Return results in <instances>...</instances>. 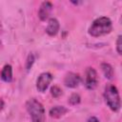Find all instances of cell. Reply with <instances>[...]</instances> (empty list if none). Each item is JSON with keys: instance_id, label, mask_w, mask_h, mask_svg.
I'll return each instance as SVG.
<instances>
[{"instance_id": "30bf717a", "label": "cell", "mask_w": 122, "mask_h": 122, "mask_svg": "<svg viewBox=\"0 0 122 122\" xmlns=\"http://www.w3.org/2000/svg\"><path fill=\"white\" fill-rule=\"evenodd\" d=\"M1 79L4 82L10 83L12 80V68L10 65H5L4 68L1 71Z\"/></svg>"}, {"instance_id": "4fadbf2b", "label": "cell", "mask_w": 122, "mask_h": 122, "mask_svg": "<svg viewBox=\"0 0 122 122\" xmlns=\"http://www.w3.org/2000/svg\"><path fill=\"white\" fill-rule=\"evenodd\" d=\"M51 94L53 97L57 98V97H59V96L62 94V90H61L58 86L54 85V86H52V87L51 88Z\"/></svg>"}, {"instance_id": "52a82bcc", "label": "cell", "mask_w": 122, "mask_h": 122, "mask_svg": "<svg viewBox=\"0 0 122 122\" xmlns=\"http://www.w3.org/2000/svg\"><path fill=\"white\" fill-rule=\"evenodd\" d=\"M81 82V77L75 72H69L64 78V84L69 88H76Z\"/></svg>"}, {"instance_id": "7a4b0ae2", "label": "cell", "mask_w": 122, "mask_h": 122, "mask_svg": "<svg viewBox=\"0 0 122 122\" xmlns=\"http://www.w3.org/2000/svg\"><path fill=\"white\" fill-rule=\"evenodd\" d=\"M104 99L109 106V108L113 112H118L121 107V101H120V95L118 92L117 88L114 85L109 84L105 87L104 93H103Z\"/></svg>"}, {"instance_id": "5bb4252c", "label": "cell", "mask_w": 122, "mask_h": 122, "mask_svg": "<svg viewBox=\"0 0 122 122\" xmlns=\"http://www.w3.org/2000/svg\"><path fill=\"white\" fill-rule=\"evenodd\" d=\"M33 62H34V56H33V54H32V53H30V54H29V56H28V58H27V62H26V69H27V70H30V69L31 68V66H32Z\"/></svg>"}, {"instance_id": "8992f818", "label": "cell", "mask_w": 122, "mask_h": 122, "mask_svg": "<svg viewBox=\"0 0 122 122\" xmlns=\"http://www.w3.org/2000/svg\"><path fill=\"white\" fill-rule=\"evenodd\" d=\"M52 4L49 1H45L40 5V8L38 10V17L40 18L41 21H45L46 19L49 18L51 10H52Z\"/></svg>"}, {"instance_id": "9c48e42d", "label": "cell", "mask_w": 122, "mask_h": 122, "mask_svg": "<svg viewBox=\"0 0 122 122\" xmlns=\"http://www.w3.org/2000/svg\"><path fill=\"white\" fill-rule=\"evenodd\" d=\"M68 112V109L64 106H55L50 110V116L52 118H60L65 113Z\"/></svg>"}, {"instance_id": "9a60e30c", "label": "cell", "mask_w": 122, "mask_h": 122, "mask_svg": "<svg viewBox=\"0 0 122 122\" xmlns=\"http://www.w3.org/2000/svg\"><path fill=\"white\" fill-rule=\"evenodd\" d=\"M116 51L118 54L122 53V36L121 35H118L116 40Z\"/></svg>"}, {"instance_id": "e0dca14e", "label": "cell", "mask_w": 122, "mask_h": 122, "mask_svg": "<svg viewBox=\"0 0 122 122\" xmlns=\"http://www.w3.org/2000/svg\"><path fill=\"white\" fill-rule=\"evenodd\" d=\"M3 106H4V102H3V100H1V99H0V111L2 110Z\"/></svg>"}, {"instance_id": "6da1fadb", "label": "cell", "mask_w": 122, "mask_h": 122, "mask_svg": "<svg viewBox=\"0 0 122 122\" xmlns=\"http://www.w3.org/2000/svg\"><path fill=\"white\" fill-rule=\"evenodd\" d=\"M112 30V23L109 17L101 16L92 21L89 28V34L93 37H99L108 34Z\"/></svg>"}, {"instance_id": "2e32d148", "label": "cell", "mask_w": 122, "mask_h": 122, "mask_svg": "<svg viewBox=\"0 0 122 122\" xmlns=\"http://www.w3.org/2000/svg\"><path fill=\"white\" fill-rule=\"evenodd\" d=\"M87 122H99V120H98V118L95 117V116H91V117L87 120Z\"/></svg>"}, {"instance_id": "3957f363", "label": "cell", "mask_w": 122, "mask_h": 122, "mask_svg": "<svg viewBox=\"0 0 122 122\" xmlns=\"http://www.w3.org/2000/svg\"><path fill=\"white\" fill-rule=\"evenodd\" d=\"M26 108L31 117V122H45V109L43 105L36 99H29L26 103Z\"/></svg>"}, {"instance_id": "7c38bea8", "label": "cell", "mask_w": 122, "mask_h": 122, "mask_svg": "<svg viewBox=\"0 0 122 122\" xmlns=\"http://www.w3.org/2000/svg\"><path fill=\"white\" fill-rule=\"evenodd\" d=\"M81 101V97L78 93H72L69 98V103L71 105H77Z\"/></svg>"}, {"instance_id": "8fae6325", "label": "cell", "mask_w": 122, "mask_h": 122, "mask_svg": "<svg viewBox=\"0 0 122 122\" xmlns=\"http://www.w3.org/2000/svg\"><path fill=\"white\" fill-rule=\"evenodd\" d=\"M101 70H102L104 76L107 79L112 80L113 78L114 71H113V68L112 67V65H110L109 63H102L101 64Z\"/></svg>"}, {"instance_id": "5b68a950", "label": "cell", "mask_w": 122, "mask_h": 122, "mask_svg": "<svg viewBox=\"0 0 122 122\" xmlns=\"http://www.w3.org/2000/svg\"><path fill=\"white\" fill-rule=\"evenodd\" d=\"M52 75L50 72H42L37 80H36V89L40 92H46V90L49 88L51 82L52 81Z\"/></svg>"}, {"instance_id": "277c9868", "label": "cell", "mask_w": 122, "mask_h": 122, "mask_svg": "<svg viewBox=\"0 0 122 122\" xmlns=\"http://www.w3.org/2000/svg\"><path fill=\"white\" fill-rule=\"evenodd\" d=\"M98 85V74L93 68H87L85 71V86L88 90H94Z\"/></svg>"}, {"instance_id": "ba28073f", "label": "cell", "mask_w": 122, "mask_h": 122, "mask_svg": "<svg viewBox=\"0 0 122 122\" xmlns=\"http://www.w3.org/2000/svg\"><path fill=\"white\" fill-rule=\"evenodd\" d=\"M59 22L56 18H50L48 21V25L46 28V32L50 35V36H54L58 33L59 31Z\"/></svg>"}]
</instances>
